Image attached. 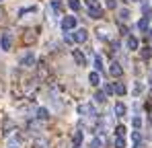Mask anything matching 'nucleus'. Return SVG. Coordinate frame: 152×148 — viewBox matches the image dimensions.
I'll return each mask as SVG.
<instances>
[{"instance_id":"obj_1","label":"nucleus","mask_w":152,"mask_h":148,"mask_svg":"<svg viewBox=\"0 0 152 148\" xmlns=\"http://www.w3.org/2000/svg\"><path fill=\"white\" fill-rule=\"evenodd\" d=\"M0 49H2V51H10V49H12V35H10L8 31L0 33Z\"/></svg>"},{"instance_id":"obj_2","label":"nucleus","mask_w":152,"mask_h":148,"mask_svg":"<svg viewBox=\"0 0 152 148\" xmlns=\"http://www.w3.org/2000/svg\"><path fill=\"white\" fill-rule=\"evenodd\" d=\"M86 4H88V15H91V19L103 17V10H101V6H99L97 0H86Z\"/></svg>"},{"instance_id":"obj_3","label":"nucleus","mask_w":152,"mask_h":148,"mask_svg":"<svg viewBox=\"0 0 152 148\" xmlns=\"http://www.w3.org/2000/svg\"><path fill=\"white\" fill-rule=\"evenodd\" d=\"M78 111H80L82 115H86V117H95V115H97V111H95V107H93L91 103H82V105L78 107Z\"/></svg>"},{"instance_id":"obj_4","label":"nucleus","mask_w":152,"mask_h":148,"mask_svg":"<svg viewBox=\"0 0 152 148\" xmlns=\"http://www.w3.org/2000/svg\"><path fill=\"white\" fill-rule=\"evenodd\" d=\"M21 66H25V68H31V66H35V56L29 51V53H25L23 58H21Z\"/></svg>"},{"instance_id":"obj_5","label":"nucleus","mask_w":152,"mask_h":148,"mask_svg":"<svg viewBox=\"0 0 152 148\" xmlns=\"http://www.w3.org/2000/svg\"><path fill=\"white\" fill-rule=\"evenodd\" d=\"M86 37H88V33H86V29H76V33H74V41H78V43H84L86 41Z\"/></svg>"},{"instance_id":"obj_6","label":"nucleus","mask_w":152,"mask_h":148,"mask_svg":"<svg viewBox=\"0 0 152 148\" xmlns=\"http://www.w3.org/2000/svg\"><path fill=\"white\" fill-rule=\"evenodd\" d=\"M74 27H76V17H66V19L62 21V29H64V31L74 29Z\"/></svg>"},{"instance_id":"obj_7","label":"nucleus","mask_w":152,"mask_h":148,"mask_svg":"<svg viewBox=\"0 0 152 148\" xmlns=\"http://www.w3.org/2000/svg\"><path fill=\"white\" fill-rule=\"evenodd\" d=\"M109 74H111L113 78H119V76L124 74V70H121V66H119L117 62H113V64H111V68H109Z\"/></svg>"},{"instance_id":"obj_8","label":"nucleus","mask_w":152,"mask_h":148,"mask_svg":"<svg viewBox=\"0 0 152 148\" xmlns=\"http://www.w3.org/2000/svg\"><path fill=\"white\" fill-rule=\"evenodd\" d=\"M72 56H74V62L78 64V66H84V64H86V60H84V53H82L80 49H74V51H72Z\"/></svg>"},{"instance_id":"obj_9","label":"nucleus","mask_w":152,"mask_h":148,"mask_svg":"<svg viewBox=\"0 0 152 148\" xmlns=\"http://www.w3.org/2000/svg\"><path fill=\"white\" fill-rule=\"evenodd\" d=\"M126 111H127V107L124 105V103H117V105L113 107V113H115L117 117H124V115H126Z\"/></svg>"},{"instance_id":"obj_10","label":"nucleus","mask_w":152,"mask_h":148,"mask_svg":"<svg viewBox=\"0 0 152 148\" xmlns=\"http://www.w3.org/2000/svg\"><path fill=\"white\" fill-rule=\"evenodd\" d=\"M82 140H84L82 132H76V134H74V138H72V144H74V148H80V144H82Z\"/></svg>"},{"instance_id":"obj_11","label":"nucleus","mask_w":152,"mask_h":148,"mask_svg":"<svg viewBox=\"0 0 152 148\" xmlns=\"http://www.w3.org/2000/svg\"><path fill=\"white\" fill-rule=\"evenodd\" d=\"M88 82L97 86V84L101 82V76H99V72H91V74H88Z\"/></svg>"},{"instance_id":"obj_12","label":"nucleus","mask_w":152,"mask_h":148,"mask_svg":"<svg viewBox=\"0 0 152 148\" xmlns=\"http://www.w3.org/2000/svg\"><path fill=\"white\" fill-rule=\"evenodd\" d=\"M97 37L103 39V41H107V39H109V31H107V29H97Z\"/></svg>"},{"instance_id":"obj_13","label":"nucleus","mask_w":152,"mask_h":148,"mask_svg":"<svg viewBox=\"0 0 152 148\" xmlns=\"http://www.w3.org/2000/svg\"><path fill=\"white\" fill-rule=\"evenodd\" d=\"M113 93H117V95H126V84L117 82V84L113 86Z\"/></svg>"},{"instance_id":"obj_14","label":"nucleus","mask_w":152,"mask_h":148,"mask_svg":"<svg viewBox=\"0 0 152 148\" xmlns=\"http://www.w3.org/2000/svg\"><path fill=\"white\" fill-rule=\"evenodd\" d=\"M142 91H144V84H142V82H136V84H134V97L142 95Z\"/></svg>"},{"instance_id":"obj_15","label":"nucleus","mask_w":152,"mask_h":148,"mask_svg":"<svg viewBox=\"0 0 152 148\" xmlns=\"http://www.w3.org/2000/svg\"><path fill=\"white\" fill-rule=\"evenodd\" d=\"M127 48L129 49H138V39H136V37H127Z\"/></svg>"},{"instance_id":"obj_16","label":"nucleus","mask_w":152,"mask_h":148,"mask_svg":"<svg viewBox=\"0 0 152 148\" xmlns=\"http://www.w3.org/2000/svg\"><path fill=\"white\" fill-rule=\"evenodd\" d=\"M37 117H39V119H48V117H50V111H48V109H43V107H41V109H39V111H37Z\"/></svg>"},{"instance_id":"obj_17","label":"nucleus","mask_w":152,"mask_h":148,"mask_svg":"<svg viewBox=\"0 0 152 148\" xmlns=\"http://www.w3.org/2000/svg\"><path fill=\"white\" fill-rule=\"evenodd\" d=\"M95 101H97V103H105V93H103V91H97V93H95Z\"/></svg>"},{"instance_id":"obj_18","label":"nucleus","mask_w":152,"mask_h":148,"mask_svg":"<svg viewBox=\"0 0 152 148\" xmlns=\"http://www.w3.org/2000/svg\"><path fill=\"white\" fill-rule=\"evenodd\" d=\"M95 66H97V72H101V70H103V60H101V56H97V58H95Z\"/></svg>"},{"instance_id":"obj_19","label":"nucleus","mask_w":152,"mask_h":148,"mask_svg":"<svg viewBox=\"0 0 152 148\" xmlns=\"http://www.w3.org/2000/svg\"><path fill=\"white\" fill-rule=\"evenodd\" d=\"M33 146L35 148H48V142H45V140H35Z\"/></svg>"},{"instance_id":"obj_20","label":"nucleus","mask_w":152,"mask_h":148,"mask_svg":"<svg viewBox=\"0 0 152 148\" xmlns=\"http://www.w3.org/2000/svg\"><path fill=\"white\" fill-rule=\"evenodd\" d=\"M115 134H117L119 138H124V136H126V127H124V125H117V127H115Z\"/></svg>"},{"instance_id":"obj_21","label":"nucleus","mask_w":152,"mask_h":148,"mask_svg":"<svg viewBox=\"0 0 152 148\" xmlns=\"http://www.w3.org/2000/svg\"><path fill=\"white\" fill-rule=\"evenodd\" d=\"M142 58L146 60V58H152V48H144L142 49Z\"/></svg>"},{"instance_id":"obj_22","label":"nucleus","mask_w":152,"mask_h":148,"mask_svg":"<svg viewBox=\"0 0 152 148\" xmlns=\"http://www.w3.org/2000/svg\"><path fill=\"white\" fill-rule=\"evenodd\" d=\"M115 146H117V148H126V140L117 136V138H115Z\"/></svg>"},{"instance_id":"obj_23","label":"nucleus","mask_w":152,"mask_h":148,"mask_svg":"<svg viewBox=\"0 0 152 148\" xmlns=\"http://www.w3.org/2000/svg\"><path fill=\"white\" fill-rule=\"evenodd\" d=\"M119 19H121V21H127V19H129V10H126V8L119 10Z\"/></svg>"},{"instance_id":"obj_24","label":"nucleus","mask_w":152,"mask_h":148,"mask_svg":"<svg viewBox=\"0 0 152 148\" xmlns=\"http://www.w3.org/2000/svg\"><path fill=\"white\" fill-rule=\"evenodd\" d=\"M148 21H150V19H142V21L138 23V27H140L142 31H146V29H148Z\"/></svg>"},{"instance_id":"obj_25","label":"nucleus","mask_w":152,"mask_h":148,"mask_svg":"<svg viewBox=\"0 0 152 148\" xmlns=\"http://www.w3.org/2000/svg\"><path fill=\"white\" fill-rule=\"evenodd\" d=\"M132 125H134V127H136V130H138V127H140V125H142V117H138V115H136V117H134V119H132Z\"/></svg>"},{"instance_id":"obj_26","label":"nucleus","mask_w":152,"mask_h":148,"mask_svg":"<svg viewBox=\"0 0 152 148\" xmlns=\"http://www.w3.org/2000/svg\"><path fill=\"white\" fill-rule=\"evenodd\" d=\"M68 4H70L72 10H78V8H80V2H78V0H68Z\"/></svg>"},{"instance_id":"obj_27","label":"nucleus","mask_w":152,"mask_h":148,"mask_svg":"<svg viewBox=\"0 0 152 148\" xmlns=\"http://www.w3.org/2000/svg\"><path fill=\"white\" fill-rule=\"evenodd\" d=\"M50 2H51V6H53L56 10H58V8L62 6V0H50Z\"/></svg>"},{"instance_id":"obj_28","label":"nucleus","mask_w":152,"mask_h":148,"mask_svg":"<svg viewBox=\"0 0 152 148\" xmlns=\"http://www.w3.org/2000/svg\"><path fill=\"white\" fill-rule=\"evenodd\" d=\"M91 146H93V148H101V146H103V142H101V140H97V138H95Z\"/></svg>"},{"instance_id":"obj_29","label":"nucleus","mask_w":152,"mask_h":148,"mask_svg":"<svg viewBox=\"0 0 152 148\" xmlns=\"http://www.w3.org/2000/svg\"><path fill=\"white\" fill-rule=\"evenodd\" d=\"M103 93H107V95H113V86H111V84H107V86H105V91H103Z\"/></svg>"},{"instance_id":"obj_30","label":"nucleus","mask_w":152,"mask_h":148,"mask_svg":"<svg viewBox=\"0 0 152 148\" xmlns=\"http://www.w3.org/2000/svg\"><path fill=\"white\" fill-rule=\"evenodd\" d=\"M132 138H134V142L140 144V134H138V132H132Z\"/></svg>"},{"instance_id":"obj_31","label":"nucleus","mask_w":152,"mask_h":148,"mask_svg":"<svg viewBox=\"0 0 152 148\" xmlns=\"http://www.w3.org/2000/svg\"><path fill=\"white\" fill-rule=\"evenodd\" d=\"M107 6H109V8H113V6H115V0H107Z\"/></svg>"},{"instance_id":"obj_32","label":"nucleus","mask_w":152,"mask_h":148,"mask_svg":"<svg viewBox=\"0 0 152 148\" xmlns=\"http://www.w3.org/2000/svg\"><path fill=\"white\" fill-rule=\"evenodd\" d=\"M8 146H10V148H21V146H19V144H17V142H10Z\"/></svg>"},{"instance_id":"obj_33","label":"nucleus","mask_w":152,"mask_h":148,"mask_svg":"<svg viewBox=\"0 0 152 148\" xmlns=\"http://www.w3.org/2000/svg\"><path fill=\"white\" fill-rule=\"evenodd\" d=\"M150 84H152V72H150Z\"/></svg>"},{"instance_id":"obj_34","label":"nucleus","mask_w":152,"mask_h":148,"mask_svg":"<svg viewBox=\"0 0 152 148\" xmlns=\"http://www.w3.org/2000/svg\"><path fill=\"white\" fill-rule=\"evenodd\" d=\"M132 2H134V0H132Z\"/></svg>"}]
</instances>
